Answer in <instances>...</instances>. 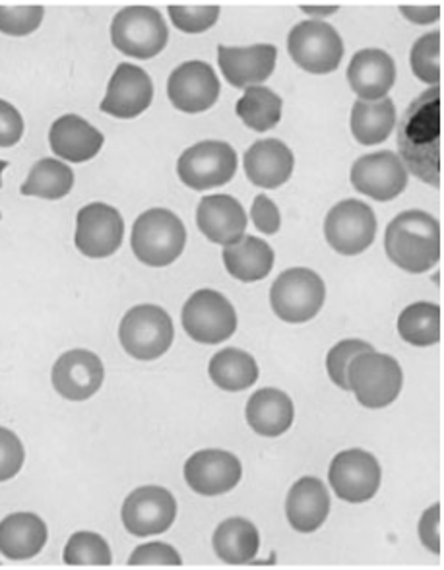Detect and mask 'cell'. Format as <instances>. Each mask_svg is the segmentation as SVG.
Masks as SVG:
<instances>
[{"instance_id": "cell-1", "label": "cell", "mask_w": 444, "mask_h": 570, "mask_svg": "<svg viewBox=\"0 0 444 570\" xmlns=\"http://www.w3.org/2000/svg\"><path fill=\"white\" fill-rule=\"evenodd\" d=\"M398 148L407 171L431 187H441V88L414 99L398 128Z\"/></svg>"}, {"instance_id": "cell-2", "label": "cell", "mask_w": 444, "mask_h": 570, "mask_svg": "<svg viewBox=\"0 0 444 570\" xmlns=\"http://www.w3.org/2000/svg\"><path fill=\"white\" fill-rule=\"evenodd\" d=\"M384 248L402 271L430 272L441 261V226L427 212H402L386 227Z\"/></svg>"}, {"instance_id": "cell-3", "label": "cell", "mask_w": 444, "mask_h": 570, "mask_svg": "<svg viewBox=\"0 0 444 570\" xmlns=\"http://www.w3.org/2000/svg\"><path fill=\"white\" fill-rule=\"evenodd\" d=\"M130 243L140 263L151 268H166L182 255L187 229L174 212L151 208L136 219Z\"/></svg>"}, {"instance_id": "cell-4", "label": "cell", "mask_w": 444, "mask_h": 570, "mask_svg": "<svg viewBox=\"0 0 444 570\" xmlns=\"http://www.w3.org/2000/svg\"><path fill=\"white\" fill-rule=\"evenodd\" d=\"M404 373L398 361L375 350L363 352L347 367V386L357 402L369 410H383L402 392Z\"/></svg>"}, {"instance_id": "cell-5", "label": "cell", "mask_w": 444, "mask_h": 570, "mask_svg": "<svg viewBox=\"0 0 444 570\" xmlns=\"http://www.w3.org/2000/svg\"><path fill=\"white\" fill-rule=\"evenodd\" d=\"M169 30L164 16L154 7L122 8L111 23V41L115 49L135 59H151L167 46Z\"/></svg>"}, {"instance_id": "cell-6", "label": "cell", "mask_w": 444, "mask_h": 570, "mask_svg": "<svg viewBox=\"0 0 444 570\" xmlns=\"http://www.w3.org/2000/svg\"><path fill=\"white\" fill-rule=\"evenodd\" d=\"M119 340L130 357L138 361L158 360L174 344V321L158 305H138L122 316Z\"/></svg>"}, {"instance_id": "cell-7", "label": "cell", "mask_w": 444, "mask_h": 570, "mask_svg": "<svg viewBox=\"0 0 444 570\" xmlns=\"http://www.w3.org/2000/svg\"><path fill=\"white\" fill-rule=\"evenodd\" d=\"M326 301V285L317 272L289 268L272 284L270 303L284 323H309Z\"/></svg>"}, {"instance_id": "cell-8", "label": "cell", "mask_w": 444, "mask_h": 570, "mask_svg": "<svg viewBox=\"0 0 444 570\" xmlns=\"http://www.w3.org/2000/svg\"><path fill=\"white\" fill-rule=\"evenodd\" d=\"M287 51L295 65L310 75H330L342 65L346 49L334 26L323 20H307L289 31Z\"/></svg>"}, {"instance_id": "cell-9", "label": "cell", "mask_w": 444, "mask_h": 570, "mask_svg": "<svg viewBox=\"0 0 444 570\" xmlns=\"http://www.w3.org/2000/svg\"><path fill=\"white\" fill-rule=\"evenodd\" d=\"M182 328L198 344L218 345L237 331V313L226 295L200 289L182 307Z\"/></svg>"}, {"instance_id": "cell-10", "label": "cell", "mask_w": 444, "mask_h": 570, "mask_svg": "<svg viewBox=\"0 0 444 570\" xmlns=\"http://www.w3.org/2000/svg\"><path fill=\"white\" fill-rule=\"evenodd\" d=\"M237 173L234 146L218 140H204L190 146L177 161L179 179L193 190L224 187Z\"/></svg>"}, {"instance_id": "cell-11", "label": "cell", "mask_w": 444, "mask_h": 570, "mask_svg": "<svg viewBox=\"0 0 444 570\" xmlns=\"http://www.w3.org/2000/svg\"><path fill=\"white\" fill-rule=\"evenodd\" d=\"M324 235L338 255H362L375 240L377 216L365 203L344 200L328 212Z\"/></svg>"}, {"instance_id": "cell-12", "label": "cell", "mask_w": 444, "mask_h": 570, "mask_svg": "<svg viewBox=\"0 0 444 570\" xmlns=\"http://www.w3.org/2000/svg\"><path fill=\"white\" fill-rule=\"evenodd\" d=\"M383 472L377 458L362 449L339 452L334 456L328 481L334 493L346 503L362 504L377 495Z\"/></svg>"}, {"instance_id": "cell-13", "label": "cell", "mask_w": 444, "mask_h": 570, "mask_svg": "<svg viewBox=\"0 0 444 570\" xmlns=\"http://www.w3.org/2000/svg\"><path fill=\"white\" fill-rule=\"evenodd\" d=\"M125 222L114 206L93 203L76 216V248L88 258H107L121 248Z\"/></svg>"}, {"instance_id": "cell-14", "label": "cell", "mask_w": 444, "mask_h": 570, "mask_svg": "<svg viewBox=\"0 0 444 570\" xmlns=\"http://www.w3.org/2000/svg\"><path fill=\"white\" fill-rule=\"evenodd\" d=\"M122 524L136 538L166 533L177 518L175 497L164 488L146 485L127 497L121 509Z\"/></svg>"}, {"instance_id": "cell-15", "label": "cell", "mask_w": 444, "mask_h": 570, "mask_svg": "<svg viewBox=\"0 0 444 570\" xmlns=\"http://www.w3.org/2000/svg\"><path fill=\"white\" fill-rule=\"evenodd\" d=\"M218 75L203 60H189L175 68L167 80V96L175 109L182 114L196 115L216 106L219 98Z\"/></svg>"}, {"instance_id": "cell-16", "label": "cell", "mask_w": 444, "mask_h": 570, "mask_svg": "<svg viewBox=\"0 0 444 570\" xmlns=\"http://www.w3.org/2000/svg\"><path fill=\"white\" fill-rule=\"evenodd\" d=\"M352 185L357 193L377 203L398 198L407 187V169L394 151H377L355 161L352 167Z\"/></svg>"}, {"instance_id": "cell-17", "label": "cell", "mask_w": 444, "mask_h": 570, "mask_svg": "<svg viewBox=\"0 0 444 570\" xmlns=\"http://www.w3.org/2000/svg\"><path fill=\"white\" fill-rule=\"evenodd\" d=\"M243 468L239 458L231 452L200 451L193 454L185 464V480L195 493L203 497H218L229 493L239 485Z\"/></svg>"}, {"instance_id": "cell-18", "label": "cell", "mask_w": 444, "mask_h": 570, "mask_svg": "<svg viewBox=\"0 0 444 570\" xmlns=\"http://www.w3.org/2000/svg\"><path fill=\"white\" fill-rule=\"evenodd\" d=\"M154 83L144 68L122 62L115 70L107 86L106 99L101 101V111L115 119H136L151 106Z\"/></svg>"}, {"instance_id": "cell-19", "label": "cell", "mask_w": 444, "mask_h": 570, "mask_svg": "<svg viewBox=\"0 0 444 570\" xmlns=\"http://www.w3.org/2000/svg\"><path fill=\"white\" fill-rule=\"evenodd\" d=\"M55 391L61 394L62 399L70 402H83L98 394L106 368L98 355L88 350H72L62 353L53 367Z\"/></svg>"}, {"instance_id": "cell-20", "label": "cell", "mask_w": 444, "mask_h": 570, "mask_svg": "<svg viewBox=\"0 0 444 570\" xmlns=\"http://www.w3.org/2000/svg\"><path fill=\"white\" fill-rule=\"evenodd\" d=\"M247 222L241 203L229 195L204 196L196 210V224L204 237L224 247L245 237Z\"/></svg>"}, {"instance_id": "cell-21", "label": "cell", "mask_w": 444, "mask_h": 570, "mask_svg": "<svg viewBox=\"0 0 444 570\" xmlns=\"http://www.w3.org/2000/svg\"><path fill=\"white\" fill-rule=\"evenodd\" d=\"M278 49L268 43L250 47H218V60L227 82L239 90L253 88L270 78Z\"/></svg>"}, {"instance_id": "cell-22", "label": "cell", "mask_w": 444, "mask_h": 570, "mask_svg": "<svg viewBox=\"0 0 444 570\" xmlns=\"http://www.w3.org/2000/svg\"><path fill=\"white\" fill-rule=\"evenodd\" d=\"M347 82L363 101L386 98L396 82L394 59L383 49H363L347 67Z\"/></svg>"}, {"instance_id": "cell-23", "label": "cell", "mask_w": 444, "mask_h": 570, "mask_svg": "<svg viewBox=\"0 0 444 570\" xmlns=\"http://www.w3.org/2000/svg\"><path fill=\"white\" fill-rule=\"evenodd\" d=\"M103 142L106 138L98 128L91 127L88 120L78 115H62L61 119L55 120L49 132V144L55 156L72 164H83L96 158Z\"/></svg>"}, {"instance_id": "cell-24", "label": "cell", "mask_w": 444, "mask_h": 570, "mask_svg": "<svg viewBox=\"0 0 444 570\" xmlns=\"http://www.w3.org/2000/svg\"><path fill=\"white\" fill-rule=\"evenodd\" d=\"M294 167V151L276 138L258 140L245 154V171L256 187L278 188L286 185Z\"/></svg>"}, {"instance_id": "cell-25", "label": "cell", "mask_w": 444, "mask_h": 570, "mask_svg": "<svg viewBox=\"0 0 444 570\" xmlns=\"http://www.w3.org/2000/svg\"><path fill=\"white\" fill-rule=\"evenodd\" d=\"M330 514L328 489L318 478H302L289 489L286 517L295 532L313 533Z\"/></svg>"}, {"instance_id": "cell-26", "label": "cell", "mask_w": 444, "mask_h": 570, "mask_svg": "<svg viewBox=\"0 0 444 570\" xmlns=\"http://www.w3.org/2000/svg\"><path fill=\"white\" fill-rule=\"evenodd\" d=\"M47 524L31 512H16L0 522V553L10 561H28L46 548Z\"/></svg>"}, {"instance_id": "cell-27", "label": "cell", "mask_w": 444, "mask_h": 570, "mask_svg": "<svg viewBox=\"0 0 444 570\" xmlns=\"http://www.w3.org/2000/svg\"><path fill=\"white\" fill-rule=\"evenodd\" d=\"M250 429L263 436L284 435L294 425V402L278 389H263L250 396L247 404Z\"/></svg>"}, {"instance_id": "cell-28", "label": "cell", "mask_w": 444, "mask_h": 570, "mask_svg": "<svg viewBox=\"0 0 444 570\" xmlns=\"http://www.w3.org/2000/svg\"><path fill=\"white\" fill-rule=\"evenodd\" d=\"M226 271L239 282L253 284L266 278L274 266V250L264 239L245 235L241 240L224 247Z\"/></svg>"}, {"instance_id": "cell-29", "label": "cell", "mask_w": 444, "mask_h": 570, "mask_svg": "<svg viewBox=\"0 0 444 570\" xmlns=\"http://www.w3.org/2000/svg\"><path fill=\"white\" fill-rule=\"evenodd\" d=\"M260 549V535L247 518H227L214 533V551L227 564H249Z\"/></svg>"}, {"instance_id": "cell-30", "label": "cell", "mask_w": 444, "mask_h": 570, "mask_svg": "<svg viewBox=\"0 0 444 570\" xmlns=\"http://www.w3.org/2000/svg\"><path fill=\"white\" fill-rule=\"evenodd\" d=\"M396 127V107L391 98L357 99L352 109V135L362 146L383 144Z\"/></svg>"}, {"instance_id": "cell-31", "label": "cell", "mask_w": 444, "mask_h": 570, "mask_svg": "<svg viewBox=\"0 0 444 570\" xmlns=\"http://www.w3.org/2000/svg\"><path fill=\"white\" fill-rule=\"evenodd\" d=\"M211 383L226 392L247 391L258 381V365L250 353L226 347L216 353L210 361Z\"/></svg>"}, {"instance_id": "cell-32", "label": "cell", "mask_w": 444, "mask_h": 570, "mask_svg": "<svg viewBox=\"0 0 444 570\" xmlns=\"http://www.w3.org/2000/svg\"><path fill=\"white\" fill-rule=\"evenodd\" d=\"M399 338L415 347H431L441 342V307L420 301L402 311L398 318Z\"/></svg>"}, {"instance_id": "cell-33", "label": "cell", "mask_w": 444, "mask_h": 570, "mask_svg": "<svg viewBox=\"0 0 444 570\" xmlns=\"http://www.w3.org/2000/svg\"><path fill=\"white\" fill-rule=\"evenodd\" d=\"M75 187V173L59 159L46 158L31 167L28 179L23 180L20 193L38 196L46 200H59Z\"/></svg>"}, {"instance_id": "cell-34", "label": "cell", "mask_w": 444, "mask_h": 570, "mask_svg": "<svg viewBox=\"0 0 444 570\" xmlns=\"http://www.w3.org/2000/svg\"><path fill=\"white\" fill-rule=\"evenodd\" d=\"M282 109H284V101L276 91L266 86L247 88L245 96L235 107L239 119L255 132H266L276 127L282 120Z\"/></svg>"}, {"instance_id": "cell-35", "label": "cell", "mask_w": 444, "mask_h": 570, "mask_svg": "<svg viewBox=\"0 0 444 570\" xmlns=\"http://www.w3.org/2000/svg\"><path fill=\"white\" fill-rule=\"evenodd\" d=\"M65 563L68 567H111L114 556L99 533L78 532L68 540Z\"/></svg>"}, {"instance_id": "cell-36", "label": "cell", "mask_w": 444, "mask_h": 570, "mask_svg": "<svg viewBox=\"0 0 444 570\" xmlns=\"http://www.w3.org/2000/svg\"><path fill=\"white\" fill-rule=\"evenodd\" d=\"M412 70L422 82L435 88L441 83V31H431L415 41L410 55Z\"/></svg>"}, {"instance_id": "cell-37", "label": "cell", "mask_w": 444, "mask_h": 570, "mask_svg": "<svg viewBox=\"0 0 444 570\" xmlns=\"http://www.w3.org/2000/svg\"><path fill=\"white\" fill-rule=\"evenodd\" d=\"M46 16L41 4H0V33L23 38L38 30Z\"/></svg>"}, {"instance_id": "cell-38", "label": "cell", "mask_w": 444, "mask_h": 570, "mask_svg": "<svg viewBox=\"0 0 444 570\" xmlns=\"http://www.w3.org/2000/svg\"><path fill=\"white\" fill-rule=\"evenodd\" d=\"M221 8L218 4H171L169 16L177 30L185 33H203L218 22Z\"/></svg>"}, {"instance_id": "cell-39", "label": "cell", "mask_w": 444, "mask_h": 570, "mask_svg": "<svg viewBox=\"0 0 444 570\" xmlns=\"http://www.w3.org/2000/svg\"><path fill=\"white\" fill-rule=\"evenodd\" d=\"M373 347L363 340H344L339 344L332 347L328 357H326V368H328V376L332 379V383L339 386L342 391H349L347 386V367L354 357H357L359 353L371 352Z\"/></svg>"}, {"instance_id": "cell-40", "label": "cell", "mask_w": 444, "mask_h": 570, "mask_svg": "<svg viewBox=\"0 0 444 570\" xmlns=\"http://www.w3.org/2000/svg\"><path fill=\"white\" fill-rule=\"evenodd\" d=\"M26 451L16 433L0 428V483L12 480L22 470Z\"/></svg>"}, {"instance_id": "cell-41", "label": "cell", "mask_w": 444, "mask_h": 570, "mask_svg": "<svg viewBox=\"0 0 444 570\" xmlns=\"http://www.w3.org/2000/svg\"><path fill=\"white\" fill-rule=\"evenodd\" d=\"M130 567H181L182 559L177 549L167 543H146L135 549L128 559Z\"/></svg>"}, {"instance_id": "cell-42", "label": "cell", "mask_w": 444, "mask_h": 570, "mask_svg": "<svg viewBox=\"0 0 444 570\" xmlns=\"http://www.w3.org/2000/svg\"><path fill=\"white\" fill-rule=\"evenodd\" d=\"M250 219L258 232L264 235H276L282 226V216H279L278 206L272 203L266 195H258L250 208Z\"/></svg>"}, {"instance_id": "cell-43", "label": "cell", "mask_w": 444, "mask_h": 570, "mask_svg": "<svg viewBox=\"0 0 444 570\" xmlns=\"http://www.w3.org/2000/svg\"><path fill=\"white\" fill-rule=\"evenodd\" d=\"M23 119L14 106L0 99V148H12L22 140Z\"/></svg>"}, {"instance_id": "cell-44", "label": "cell", "mask_w": 444, "mask_h": 570, "mask_svg": "<svg viewBox=\"0 0 444 570\" xmlns=\"http://www.w3.org/2000/svg\"><path fill=\"white\" fill-rule=\"evenodd\" d=\"M441 525H443L441 504L435 503L427 511L423 512L420 528H417L423 546L430 549L431 553H435V556H441Z\"/></svg>"}, {"instance_id": "cell-45", "label": "cell", "mask_w": 444, "mask_h": 570, "mask_svg": "<svg viewBox=\"0 0 444 570\" xmlns=\"http://www.w3.org/2000/svg\"><path fill=\"white\" fill-rule=\"evenodd\" d=\"M399 12L406 16L410 22L427 26V23L437 22L438 18H441V4H423V7L402 4Z\"/></svg>"}, {"instance_id": "cell-46", "label": "cell", "mask_w": 444, "mask_h": 570, "mask_svg": "<svg viewBox=\"0 0 444 570\" xmlns=\"http://www.w3.org/2000/svg\"><path fill=\"white\" fill-rule=\"evenodd\" d=\"M302 10L310 16H330L338 12V4H302Z\"/></svg>"}, {"instance_id": "cell-47", "label": "cell", "mask_w": 444, "mask_h": 570, "mask_svg": "<svg viewBox=\"0 0 444 570\" xmlns=\"http://www.w3.org/2000/svg\"><path fill=\"white\" fill-rule=\"evenodd\" d=\"M8 161H0V177H2V171L7 169ZM0 187H2V179H0Z\"/></svg>"}]
</instances>
